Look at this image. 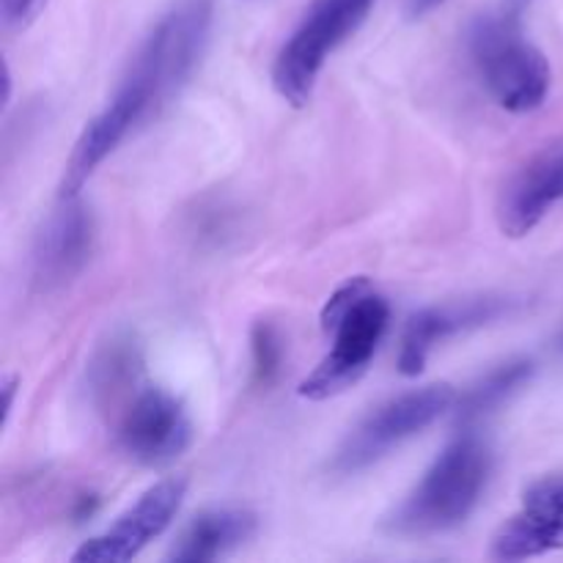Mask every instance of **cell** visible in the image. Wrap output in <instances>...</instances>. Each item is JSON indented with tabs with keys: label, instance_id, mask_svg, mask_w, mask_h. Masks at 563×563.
<instances>
[{
	"label": "cell",
	"instance_id": "cell-1",
	"mask_svg": "<svg viewBox=\"0 0 563 563\" xmlns=\"http://www.w3.org/2000/svg\"><path fill=\"white\" fill-rule=\"evenodd\" d=\"M489 473L493 454L487 443L473 432L460 434L445 445L385 526L399 537H432L462 526L482 500Z\"/></svg>",
	"mask_w": 563,
	"mask_h": 563
},
{
	"label": "cell",
	"instance_id": "cell-2",
	"mask_svg": "<svg viewBox=\"0 0 563 563\" xmlns=\"http://www.w3.org/2000/svg\"><path fill=\"white\" fill-rule=\"evenodd\" d=\"M390 322V306L357 275L341 284L322 308V330L333 339V350L300 383L297 394L308 401H324L344 394L366 374Z\"/></svg>",
	"mask_w": 563,
	"mask_h": 563
},
{
	"label": "cell",
	"instance_id": "cell-3",
	"mask_svg": "<svg viewBox=\"0 0 563 563\" xmlns=\"http://www.w3.org/2000/svg\"><path fill=\"white\" fill-rule=\"evenodd\" d=\"M471 55L484 86L509 113H531L550 93V64L511 14L478 16L471 31Z\"/></svg>",
	"mask_w": 563,
	"mask_h": 563
},
{
	"label": "cell",
	"instance_id": "cell-4",
	"mask_svg": "<svg viewBox=\"0 0 563 563\" xmlns=\"http://www.w3.org/2000/svg\"><path fill=\"white\" fill-rule=\"evenodd\" d=\"M212 14V0H179L132 58L124 77L148 93L154 113L168 104L196 71L207 47Z\"/></svg>",
	"mask_w": 563,
	"mask_h": 563
},
{
	"label": "cell",
	"instance_id": "cell-5",
	"mask_svg": "<svg viewBox=\"0 0 563 563\" xmlns=\"http://www.w3.org/2000/svg\"><path fill=\"white\" fill-rule=\"evenodd\" d=\"M374 0H313L273 64V86L295 108L311 102L328 55L366 22Z\"/></svg>",
	"mask_w": 563,
	"mask_h": 563
},
{
	"label": "cell",
	"instance_id": "cell-6",
	"mask_svg": "<svg viewBox=\"0 0 563 563\" xmlns=\"http://www.w3.org/2000/svg\"><path fill=\"white\" fill-rule=\"evenodd\" d=\"M454 388L445 383L427 385V388L410 390V394L385 401L346 434L330 467H333L335 476H352V473L366 471L374 462L399 449L401 443L432 427L440 416H445L454 407Z\"/></svg>",
	"mask_w": 563,
	"mask_h": 563
},
{
	"label": "cell",
	"instance_id": "cell-7",
	"mask_svg": "<svg viewBox=\"0 0 563 563\" xmlns=\"http://www.w3.org/2000/svg\"><path fill=\"white\" fill-rule=\"evenodd\" d=\"M119 443L141 465H168L190 449V416L165 388H143L121 412Z\"/></svg>",
	"mask_w": 563,
	"mask_h": 563
},
{
	"label": "cell",
	"instance_id": "cell-8",
	"mask_svg": "<svg viewBox=\"0 0 563 563\" xmlns=\"http://www.w3.org/2000/svg\"><path fill=\"white\" fill-rule=\"evenodd\" d=\"M185 478H165V482H157L152 489H146V493L137 498V504L132 506V509H126L108 531L88 539V542L71 555V561L121 563L135 559L148 542H154V539L163 537V533L168 531L176 511H179L181 500H185Z\"/></svg>",
	"mask_w": 563,
	"mask_h": 563
},
{
	"label": "cell",
	"instance_id": "cell-9",
	"mask_svg": "<svg viewBox=\"0 0 563 563\" xmlns=\"http://www.w3.org/2000/svg\"><path fill=\"white\" fill-rule=\"evenodd\" d=\"M93 214L77 196L60 198L33 242V280L42 291L71 284L93 253Z\"/></svg>",
	"mask_w": 563,
	"mask_h": 563
},
{
	"label": "cell",
	"instance_id": "cell-10",
	"mask_svg": "<svg viewBox=\"0 0 563 563\" xmlns=\"http://www.w3.org/2000/svg\"><path fill=\"white\" fill-rule=\"evenodd\" d=\"M152 113L154 110L152 102H148V93L124 77L121 86L115 88L113 99L104 104L102 113L93 115L86 130H82V135L77 137L75 152L66 163L64 181H60V198L77 196L80 187L88 181V176L99 168V163L110 157L115 146Z\"/></svg>",
	"mask_w": 563,
	"mask_h": 563
},
{
	"label": "cell",
	"instance_id": "cell-11",
	"mask_svg": "<svg viewBox=\"0 0 563 563\" xmlns=\"http://www.w3.org/2000/svg\"><path fill=\"white\" fill-rule=\"evenodd\" d=\"M563 548V478H548L526 493L522 509L498 528L493 555L526 561Z\"/></svg>",
	"mask_w": 563,
	"mask_h": 563
},
{
	"label": "cell",
	"instance_id": "cell-12",
	"mask_svg": "<svg viewBox=\"0 0 563 563\" xmlns=\"http://www.w3.org/2000/svg\"><path fill=\"white\" fill-rule=\"evenodd\" d=\"M509 297H476V300L454 302V306H440L418 311L410 319L401 339L399 352V372L405 377H418L429 361V352L434 344L445 341L449 335L462 333V330L482 328V324L495 322L504 313H509Z\"/></svg>",
	"mask_w": 563,
	"mask_h": 563
},
{
	"label": "cell",
	"instance_id": "cell-13",
	"mask_svg": "<svg viewBox=\"0 0 563 563\" xmlns=\"http://www.w3.org/2000/svg\"><path fill=\"white\" fill-rule=\"evenodd\" d=\"M563 201V146L550 148L515 176L500 198V229L509 236H526L544 214Z\"/></svg>",
	"mask_w": 563,
	"mask_h": 563
},
{
	"label": "cell",
	"instance_id": "cell-14",
	"mask_svg": "<svg viewBox=\"0 0 563 563\" xmlns=\"http://www.w3.org/2000/svg\"><path fill=\"white\" fill-rule=\"evenodd\" d=\"M256 515L245 509H209L181 531L168 561L207 563L225 559L256 533Z\"/></svg>",
	"mask_w": 563,
	"mask_h": 563
},
{
	"label": "cell",
	"instance_id": "cell-15",
	"mask_svg": "<svg viewBox=\"0 0 563 563\" xmlns=\"http://www.w3.org/2000/svg\"><path fill=\"white\" fill-rule=\"evenodd\" d=\"M143 368L141 346L132 335H115L102 350L97 352L93 363L88 366V379L97 399H110L126 394L130 385L137 383Z\"/></svg>",
	"mask_w": 563,
	"mask_h": 563
},
{
	"label": "cell",
	"instance_id": "cell-16",
	"mask_svg": "<svg viewBox=\"0 0 563 563\" xmlns=\"http://www.w3.org/2000/svg\"><path fill=\"white\" fill-rule=\"evenodd\" d=\"M533 363L528 357H520V361H509L504 366L493 368L484 379H478L476 385L467 388V394L462 396L460 401V421L462 423H476L482 418H487L489 412L498 410L504 401H509L522 385L531 379Z\"/></svg>",
	"mask_w": 563,
	"mask_h": 563
},
{
	"label": "cell",
	"instance_id": "cell-17",
	"mask_svg": "<svg viewBox=\"0 0 563 563\" xmlns=\"http://www.w3.org/2000/svg\"><path fill=\"white\" fill-rule=\"evenodd\" d=\"M251 352H253V374L256 383L269 385L280 372L284 361V344H280L278 330L269 322H256L251 333Z\"/></svg>",
	"mask_w": 563,
	"mask_h": 563
},
{
	"label": "cell",
	"instance_id": "cell-18",
	"mask_svg": "<svg viewBox=\"0 0 563 563\" xmlns=\"http://www.w3.org/2000/svg\"><path fill=\"white\" fill-rule=\"evenodd\" d=\"M49 0H0V20L9 33H22L38 20Z\"/></svg>",
	"mask_w": 563,
	"mask_h": 563
},
{
	"label": "cell",
	"instance_id": "cell-19",
	"mask_svg": "<svg viewBox=\"0 0 563 563\" xmlns=\"http://www.w3.org/2000/svg\"><path fill=\"white\" fill-rule=\"evenodd\" d=\"M443 3L445 0H407V16H410V20H421V16L432 14V11Z\"/></svg>",
	"mask_w": 563,
	"mask_h": 563
},
{
	"label": "cell",
	"instance_id": "cell-20",
	"mask_svg": "<svg viewBox=\"0 0 563 563\" xmlns=\"http://www.w3.org/2000/svg\"><path fill=\"white\" fill-rule=\"evenodd\" d=\"M3 394H5V418L11 416V410H14V394H16V377H5L3 379Z\"/></svg>",
	"mask_w": 563,
	"mask_h": 563
}]
</instances>
